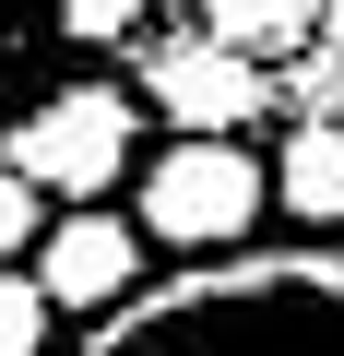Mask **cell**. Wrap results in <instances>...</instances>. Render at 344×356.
I'll list each match as a JSON object with an SVG mask.
<instances>
[{
    "instance_id": "obj_1",
    "label": "cell",
    "mask_w": 344,
    "mask_h": 356,
    "mask_svg": "<svg viewBox=\"0 0 344 356\" xmlns=\"http://www.w3.org/2000/svg\"><path fill=\"white\" fill-rule=\"evenodd\" d=\"M60 356H344V238L179 261L154 297H119Z\"/></svg>"
},
{
    "instance_id": "obj_2",
    "label": "cell",
    "mask_w": 344,
    "mask_h": 356,
    "mask_svg": "<svg viewBox=\"0 0 344 356\" xmlns=\"http://www.w3.org/2000/svg\"><path fill=\"white\" fill-rule=\"evenodd\" d=\"M261 214H273V166L226 131H179L154 166H142V202L131 226L179 261H226V250H261Z\"/></svg>"
},
{
    "instance_id": "obj_3",
    "label": "cell",
    "mask_w": 344,
    "mask_h": 356,
    "mask_svg": "<svg viewBox=\"0 0 344 356\" xmlns=\"http://www.w3.org/2000/svg\"><path fill=\"white\" fill-rule=\"evenodd\" d=\"M131 95L119 83H60V95H36L13 131H0V166L13 178H36L48 202H107L119 178H131Z\"/></svg>"
},
{
    "instance_id": "obj_4",
    "label": "cell",
    "mask_w": 344,
    "mask_h": 356,
    "mask_svg": "<svg viewBox=\"0 0 344 356\" xmlns=\"http://www.w3.org/2000/svg\"><path fill=\"white\" fill-rule=\"evenodd\" d=\"M142 95H154V119L238 143V119H273L285 107V72L249 60V48H226L214 24H179V36H142Z\"/></svg>"
},
{
    "instance_id": "obj_5",
    "label": "cell",
    "mask_w": 344,
    "mask_h": 356,
    "mask_svg": "<svg viewBox=\"0 0 344 356\" xmlns=\"http://www.w3.org/2000/svg\"><path fill=\"white\" fill-rule=\"evenodd\" d=\"M36 285H48V309L107 321L119 297H142V226L131 214H60L36 238Z\"/></svg>"
},
{
    "instance_id": "obj_6",
    "label": "cell",
    "mask_w": 344,
    "mask_h": 356,
    "mask_svg": "<svg viewBox=\"0 0 344 356\" xmlns=\"http://www.w3.org/2000/svg\"><path fill=\"white\" fill-rule=\"evenodd\" d=\"M273 214L297 238H344V119H297L273 154Z\"/></svg>"
},
{
    "instance_id": "obj_7",
    "label": "cell",
    "mask_w": 344,
    "mask_h": 356,
    "mask_svg": "<svg viewBox=\"0 0 344 356\" xmlns=\"http://www.w3.org/2000/svg\"><path fill=\"white\" fill-rule=\"evenodd\" d=\"M320 13H332V0H202V24L226 36V48H249V60H309L320 48Z\"/></svg>"
},
{
    "instance_id": "obj_8",
    "label": "cell",
    "mask_w": 344,
    "mask_h": 356,
    "mask_svg": "<svg viewBox=\"0 0 344 356\" xmlns=\"http://www.w3.org/2000/svg\"><path fill=\"white\" fill-rule=\"evenodd\" d=\"M60 36V0H0V131L36 107V60Z\"/></svg>"
},
{
    "instance_id": "obj_9",
    "label": "cell",
    "mask_w": 344,
    "mask_h": 356,
    "mask_svg": "<svg viewBox=\"0 0 344 356\" xmlns=\"http://www.w3.org/2000/svg\"><path fill=\"white\" fill-rule=\"evenodd\" d=\"M154 24V0H60V48H131Z\"/></svg>"
},
{
    "instance_id": "obj_10",
    "label": "cell",
    "mask_w": 344,
    "mask_h": 356,
    "mask_svg": "<svg viewBox=\"0 0 344 356\" xmlns=\"http://www.w3.org/2000/svg\"><path fill=\"white\" fill-rule=\"evenodd\" d=\"M48 332H60L48 285L36 273H0V356H48Z\"/></svg>"
},
{
    "instance_id": "obj_11",
    "label": "cell",
    "mask_w": 344,
    "mask_h": 356,
    "mask_svg": "<svg viewBox=\"0 0 344 356\" xmlns=\"http://www.w3.org/2000/svg\"><path fill=\"white\" fill-rule=\"evenodd\" d=\"M48 226H60V202L36 191V178H13V166H0V261H13V250H36Z\"/></svg>"
},
{
    "instance_id": "obj_12",
    "label": "cell",
    "mask_w": 344,
    "mask_h": 356,
    "mask_svg": "<svg viewBox=\"0 0 344 356\" xmlns=\"http://www.w3.org/2000/svg\"><path fill=\"white\" fill-rule=\"evenodd\" d=\"M285 107H297V119H344V60H332V48L285 60Z\"/></svg>"
},
{
    "instance_id": "obj_13",
    "label": "cell",
    "mask_w": 344,
    "mask_h": 356,
    "mask_svg": "<svg viewBox=\"0 0 344 356\" xmlns=\"http://www.w3.org/2000/svg\"><path fill=\"white\" fill-rule=\"evenodd\" d=\"M320 48H332V60H344V0H332V13H320Z\"/></svg>"
}]
</instances>
